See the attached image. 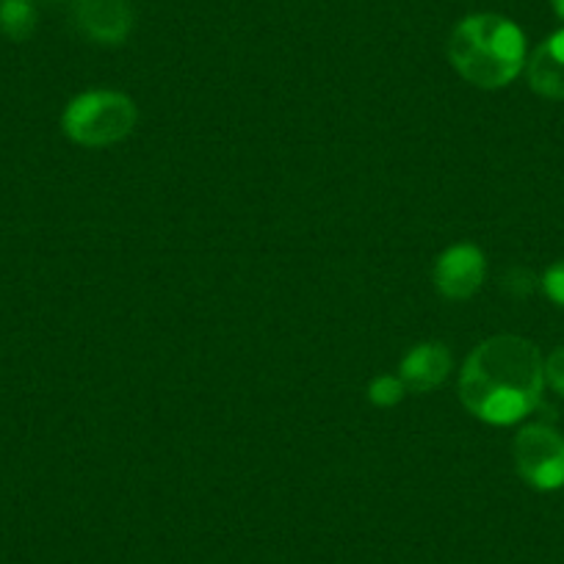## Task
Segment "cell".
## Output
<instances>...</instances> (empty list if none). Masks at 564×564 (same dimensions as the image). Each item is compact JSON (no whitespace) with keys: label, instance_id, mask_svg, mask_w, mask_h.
I'll return each mask as SVG.
<instances>
[{"label":"cell","instance_id":"8fae6325","mask_svg":"<svg viewBox=\"0 0 564 564\" xmlns=\"http://www.w3.org/2000/svg\"><path fill=\"white\" fill-rule=\"evenodd\" d=\"M542 291H545V296L553 305L564 307V258L547 265V271L542 274Z\"/></svg>","mask_w":564,"mask_h":564},{"label":"cell","instance_id":"6da1fadb","mask_svg":"<svg viewBox=\"0 0 564 564\" xmlns=\"http://www.w3.org/2000/svg\"><path fill=\"white\" fill-rule=\"evenodd\" d=\"M545 357L540 346L520 335H492L481 340L459 373L465 410L490 426L520 423L542 399Z\"/></svg>","mask_w":564,"mask_h":564},{"label":"cell","instance_id":"7c38bea8","mask_svg":"<svg viewBox=\"0 0 564 564\" xmlns=\"http://www.w3.org/2000/svg\"><path fill=\"white\" fill-rule=\"evenodd\" d=\"M545 382L564 399V346H556L545 357Z\"/></svg>","mask_w":564,"mask_h":564},{"label":"cell","instance_id":"52a82bcc","mask_svg":"<svg viewBox=\"0 0 564 564\" xmlns=\"http://www.w3.org/2000/svg\"><path fill=\"white\" fill-rule=\"evenodd\" d=\"M452 366L454 360L448 346L437 344V340H426V344H417L406 351L399 366V377L412 393H430L437 384L446 382Z\"/></svg>","mask_w":564,"mask_h":564},{"label":"cell","instance_id":"9c48e42d","mask_svg":"<svg viewBox=\"0 0 564 564\" xmlns=\"http://www.w3.org/2000/svg\"><path fill=\"white\" fill-rule=\"evenodd\" d=\"M36 31L34 0H0V34L25 42Z\"/></svg>","mask_w":564,"mask_h":564},{"label":"cell","instance_id":"ba28073f","mask_svg":"<svg viewBox=\"0 0 564 564\" xmlns=\"http://www.w3.org/2000/svg\"><path fill=\"white\" fill-rule=\"evenodd\" d=\"M525 78L540 97L564 100V29L547 36L525 62Z\"/></svg>","mask_w":564,"mask_h":564},{"label":"cell","instance_id":"30bf717a","mask_svg":"<svg viewBox=\"0 0 564 564\" xmlns=\"http://www.w3.org/2000/svg\"><path fill=\"white\" fill-rule=\"evenodd\" d=\"M410 393L406 384L401 382V377H393V373H379V377L371 379L368 384V401L377 406H395L401 404V399Z\"/></svg>","mask_w":564,"mask_h":564},{"label":"cell","instance_id":"4fadbf2b","mask_svg":"<svg viewBox=\"0 0 564 564\" xmlns=\"http://www.w3.org/2000/svg\"><path fill=\"white\" fill-rule=\"evenodd\" d=\"M553 7V14H556L558 20H564V0H551Z\"/></svg>","mask_w":564,"mask_h":564},{"label":"cell","instance_id":"5b68a950","mask_svg":"<svg viewBox=\"0 0 564 564\" xmlns=\"http://www.w3.org/2000/svg\"><path fill=\"white\" fill-rule=\"evenodd\" d=\"M487 276V258L476 243H454L446 252L437 254L435 271V289L441 291L446 300H470L476 291L485 285Z\"/></svg>","mask_w":564,"mask_h":564},{"label":"cell","instance_id":"3957f363","mask_svg":"<svg viewBox=\"0 0 564 564\" xmlns=\"http://www.w3.org/2000/svg\"><path fill=\"white\" fill-rule=\"evenodd\" d=\"M135 102L122 91L95 89L73 97L64 108L62 128L80 148H111L135 128Z\"/></svg>","mask_w":564,"mask_h":564},{"label":"cell","instance_id":"7a4b0ae2","mask_svg":"<svg viewBox=\"0 0 564 564\" xmlns=\"http://www.w3.org/2000/svg\"><path fill=\"white\" fill-rule=\"evenodd\" d=\"M448 62L476 89H503L525 67V36L501 14H470L454 25Z\"/></svg>","mask_w":564,"mask_h":564},{"label":"cell","instance_id":"8992f818","mask_svg":"<svg viewBox=\"0 0 564 564\" xmlns=\"http://www.w3.org/2000/svg\"><path fill=\"white\" fill-rule=\"evenodd\" d=\"M75 25L97 45H122L133 29L130 0H73Z\"/></svg>","mask_w":564,"mask_h":564},{"label":"cell","instance_id":"277c9868","mask_svg":"<svg viewBox=\"0 0 564 564\" xmlns=\"http://www.w3.org/2000/svg\"><path fill=\"white\" fill-rule=\"evenodd\" d=\"M514 468L529 487L553 492L564 487V435L545 423H529L514 437Z\"/></svg>","mask_w":564,"mask_h":564}]
</instances>
